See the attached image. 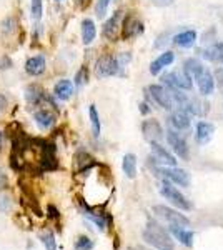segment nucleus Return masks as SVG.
<instances>
[{
  "mask_svg": "<svg viewBox=\"0 0 223 250\" xmlns=\"http://www.w3.org/2000/svg\"><path fill=\"white\" fill-rule=\"evenodd\" d=\"M170 232L175 235L177 240L180 242V244H183L185 247H192L193 245V232L188 229H185V227H180V225H170Z\"/></svg>",
  "mask_w": 223,
  "mask_h": 250,
  "instance_id": "obj_18",
  "label": "nucleus"
},
{
  "mask_svg": "<svg viewBox=\"0 0 223 250\" xmlns=\"http://www.w3.org/2000/svg\"><path fill=\"white\" fill-rule=\"evenodd\" d=\"M153 212L160 219L167 220L170 225H180V227H188V225H190V220H188V217H185L183 214H178V210H173V208H170V207L155 205Z\"/></svg>",
  "mask_w": 223,
  "mask_h": 250,
  "instance_id": "obj_5",
  "label": "nucleus"
},
{
  "mask_svg": "<svg viewBox=\"0 0 223 250\" xmlns=\"http://www.w3.org/2000/svg\"><path fill=\"white\" fill-rule=\"evenodd\" d=\"M10 205H12V202H10V199L7 195H0V210L2 212H9Z\"/></svg>",
  "mask_w": 223,
  "mask_h": 250,
  "instance_id": "obj_33",
  "label": "nucleus"
},
{
  "mask_svg": "<svg viewBox=\"0 0 223 250\" xmlns=\"http://www.w3.org/2000/svg\"><path fill=\"white\" fill-rule=\"evenodd\" d=\"M122 169L128 179H135V177H137V157H135L134 154L123 155Z\"/></svg>",
  "mask_w": 223,
  "mask_h": 250,
  "instance_id": "obj_24",
  "label": "nucleus"
},
{
  "mask_svg": "<svg viewBox=\"0 0 223 250\" xmlns=\"http://www.w3.org/2000/svg\"><path fill=\"white\" fill-rule=\"evenodd\" d=\"M215 134V127L213 124L210 122H198L196 125V142L202 143V145H205V143H208L211 137H213Z\"/></svg>",
  "mask_w": 223,
  "mask_h": 250,
  "instance_id": "obj_20",
  "label": "nucleus"
},
{
  "mask_svg": "<svg viewBox=\"0 0 223 250\" xmlns=\"http://www.w3.org/2000/svg\"><path fill=\"white\" fill-rule=\"evenodd\" d=\"M45 98V94H44V90L40 89L39 85H29L27 87V90H25V100L29 102V104H32V105H37V104H40Z\"/></svg>",
  "mask_w": 223,
  "mask_h": 250,
  "instance_id": "obj_25",
  "label": "nucleus"
},
{
  "mask_svg": "<svg viewBox=\"0 0 223 250\" xmlns=\"http://www.w3.org/2000/svg\"><path fill=\"white\" fill-rule=\"evenodd\" d=\"M75 250H93V240L87 235H80L75 240Z\"/></svg>",
  "mask_w": 223,
  "mask_h": 250,
  "instance_id": "obj_27",
  "label": "nucleus"
},
{
  "mask_svg": "<svg viewBox=\"0 0 223 250\" xmlns=\"http://www.w3.org/2000/svg\"><path fill=\"white\" fill-rule=\"evenodd\" d=\"M87 80H89V69H87V67H82V69L77 72V75H75V85L84 87Z\"/></svg>",
  "mask_w": 223,
  "mask_h": 250,
  "instance_id": "obj_32",
  "label": "nucleus"
},
{
  "mask_svg": "<svg viewBox=\"0 0 223 250\" xmlns=\"http://www.w3.org/2000/svg\"><path fill=\"white\" fill-rule=\"evenodd\" d=\"M150 90V95L162 109L165 110H172L173 109V100H172V94L168 90H165V87L162 85H150L149 87Z\"/></svg>",
  "mask_w": 223,
  "mask_h": 250,
  "instance_id": "obj_9",
  "label": "nucleus"
},
{
  "mask_svg": "<svg viewBox=\"0 0 223 250\" xmlns=\"http://www.w3.org/2000/svg\"><path fill=\"white\" fill-rule=\"evenodd\" d=\"M44 14V2L42 0H32V17L35 20H40Z\"/></svg>",
  "mask_w": 223,
  "mask_h": 250,
  "instance_id": "obj_31",
  "label": "nucleus"
},
{
  "mask_svg": "<svg viewBox=\"0 0 223 250\" xmlns=\"http://www.w3.org/2000/svg\"><path fill=\"white\" fill-rule=\"evenodd\" d=\"M89 115H90V125H92L93 137H100L102 124H100V117H98V112H97L95 105H90V107H89Z\"/></svg>",
  "mask_w": 223,
  "mask_h": 250,
  "instance_id": "obj_26",
  "label": "nucleus"
},
{
  "mask_svg": "<svg viewBox=\"0 0 223 250\" xmlns=\"http://www.w3.org/2000/svg\"><path fill=\"white\" fill-rule=\"evenodd\" d=\"M157 175L164 177L165 180L172 182V184L178 185V187H188L190 185V177H188L187 170L178 169V167H155Z\"/></svg>",
  "mask_w": 223,
  "mask_h": 250,
  "instance_id": "obj_2",
  "label": "nucleus"
},
{
  "mask_svg": "<svg viewBox=\"0 0 223 250\" xmlns=\"http://www.w3.org/2000/svg\"><path fill=\"white\" fill-rule=\"evenodd\" d=\"M173 42H175V45H178V47L190 48L193 47L196 42V32L195 30H183V32L177 33V35L173 37Z\"/></svg>",
  "mask_w": 223,
  "mask_h": 250,
  "instance_id": "obj_21",
  "label": "nucleus"
},
{
  "mask_svg": "<svg viewBox=\"0 0 223 250\" xmlns=\"http://www.w3.org/2000/svg\"><path fill=\"white\" fill-rule=\"evenodd\" d=\"M0 147H2V132H0Z\"/></svg>",
  "mask_w": 223,
  "mask_h": 250,
  "instance_id": "obj_38",
  "label": "nucleus"
},
{
  "mask_svg": "<svg viewBox=\"0 0 223 250\" xmlns=\"http://www.w3.org/2000/svg\"><path fill=\"white\" fill-rule=\"evenodd\" d=\"M97 37V27H95V22L92 18H85L82 22V40H84L85 45H90Z\"/></svg>",
  "mask_w": 223,
  "mask_h": 250,
  "instance_id": "obj_22",
  "label": "nucleus"
},
{
  "mask_svg": "<svg viewBox=\"0 0 223 250\" xmlns=\"http://www.w3.org/2000/svg\"><path fill=\"white\" fill-rule=\"evenodd\" d=\"M162 80L173 90H192V77L185 72H172V74L164 75Z\"/></svg>",
  "mask_w": 223,
  "mask_h": 250,
  "instance_id": "obj_7",
  "label": "nucleus"
},
{
  "mask_svg": "<svg viewBox=\"0 0 223 250\" xmlns=\"http://www.w3.org/2000/svg\"><path fill=\"white\" fill-rule=\"evenodd\" d=\"M3 32L5 33H10L14 30V25H15V22H14V18H7V20H3Z\"/></svg>",
  "mask_w": 223,
  "mask_h": 250,
  "instance_id": "obj_34",
  "label": "nucleus"
},
{
  "mask_svg": "<svg viewBox=\"0 0 223 250\" xmlns=\"http://www.w3.org/2000/svg\"><path fill=\"white\" fill-rule=\"evenodd\" d=\"M127 250H137V249H132V247H128Z\"/></svg>",
  "mask_w": 223,
  "mask_h": 250,
  "instance_id": "obj_40",
  "label": "nucleus"
},
{
  "mask_svg": "<svg viewBox=\"0 0 223 250\" xmlns=\"http://www.w3.org/2000/svg\"><path fill=\"white\" fill-rule=\"evenodd\" d=\"M150 149H152V154H153V160L160 162V164H164V165H168V167L177 165V158L173 157L160 142H150Z\"/></svg>",
  "mask_w": 223,
  "mask_h": 250,
  "instance_id": "obj_11",
  "label": "nucleus"
},
{
  "mask_svg": "<svg viewBox=\"0 0 223 250\" xmlns=\"http://www.w3.org/2000/svg\"><path fill=\"white\" fill-rule=\"evenodd\" d=\"M112 0H98L97 5H95V12H97V17L98 18H104L107 15V10L110 7Z\"/></svg>",
  "mask_w": 223,
  "mask_h": 250,
  "instance_id": "obj_30",
  "label": "nucleus"
},
{
  "mask_svg": "<svg viewBox=\"0 0 223 250\" xmlns=\"http://www.w3.org/2000/svg\"><path fill=\"white\" fill-rule=\"evenodd\" d=\"M160 194L165 197V200H168L172 205H175L180 210H192V203L181 192H178V188L173 187L170 182H164L160 187Z\"/></svg>",
  "mask_w": 223,
  "mask_h": 250,
  "instance_id": "obj_3",
  "label": "nucleus"
},
{
  "mask_svg": "<svg viewBox=\"0 0 223 250\" xmlns=\"http://www.w3.org/2000/svg\"><path fill=\"white\" fill-rule=\"evenodd\" d=\"M193 78H195L196 85H198L200 94H202L203 97H208V95L213 94L215 80H213V75H211V72L208 69L202 67L200 70H196L195 74H193Z\"/></svg>",
  "mask_w": 223,
  "mask_h": 250,
  "instance_id": "obj_6",
  "label": "nucleus"
},
{
  "mask_svg": "<svg viewBox=\"0 0 223 250\" xmlns=\"http://www.w3.org/2000/svg\"><path fill=\"white\" fill-rule=\"evenodd\" d=\"M75 92V87L74 83L70 80H67V78H62V80H59L55 83L54 87V95L59 98V100H70L72 95H74Z\"/></svg>",
  "mask_w": 223,
  "mask_h": 250,
  "instance_id": "obj_16",
  "label": "nucleus"
},
{
  "mask_svg": "<svg viewBox=\"0 0 223 250\" xmlns=\"http://www.w3.org/2000/svg\"><path fill=\"white\" fill-rule=\"evenodd\" d=\"M140 112H142V113H149L150 112L149 105H147L145 102H143V104H140Z\"/></svg>",
  "mask_w": 223,
  "mask_h": 250,
  "instance_id": "obj_36",
  "label": "nucleus"
},
{
  "mask_svg": "<svg viewBox=\"0 0 223 250\" xmlns=\"http://www.w3.org/2000/svg\"><path fill=\"white\" fill-rule=\"evenodd\" d=\"M33 120L39 125L42 130H47V128H52L55 125V115L50 110H45V109H40L33 113Z\"/></svg>",
  "mask_w": 223,
  "mask_h": 250,
  "instance_id": "obj_19",
  "label": "nucleus"
},
{
  "mask_svg": "<svg viewBox=\"0 0 223 250\" xmlns=\"http://www.w3.org/2000/svg\"><path fill=\"white\" fill-rule=\"evenodd\" d=\"M120 60L113 55H102L100 59L97 60L95 72L97 77L105 78V77H112V75H117L120 70Z\"/></svg>",
  "mask_w": 223,
  "mask_h": 250,
  "instance_id": "obj_4",
  "label": "nucleus"
},
{
  "mask_svg": "<svg viewBox=\"0 0 223 250\" xmlns=\"http://www.w3.org/2000/svg\"><path fill=\"white\" fill-rule=\"evenodd\" d=\"M47 212H48V217L50 219H59L60 217V214H59V210H57L55 205H48Z\"/></svg>",
  "mask_w": 223,
  "mask_h": 250,
  "instance_id": "obj_35",
  "label": "nucleus"
},
{
  "mask_svg": "<svg viewBox=\"0 0 223 250\" xmlns=\"http://www.w3.org/2000/svg\"><path fill=\"white\" fill-rule=\"evenodd\" d=\"M40 240H42L45 250H57V242H55V235L52 232H45L40 235Z\"/></svg>",
  "mask_w": 223,
  "mask_h": 250,
  "instance_id": "obj_28",
  "label": "nucleus"
},
{
  "mask_svg": "<svg viewBox=\"0 0 223 250\" xmlns=\"http://www.w3.org/2000/svg\"><path fill=\"white\" fill-rule=\"evenodd\" d=\"M5 185H7V179L3 175V172H0V187H5Z\"/></svg>",
  "mask_w": 223,
  "mask_h": 250,
  "instance_id": "obj_37",
  "label": "nucleus"
},
{
  "mask_svg": "<svg viewBox=\"0 0 223 250\" xmlns=\"http://www.w3.org/2000/svg\"><path fill=\"white\" fill-rule=\"evenodd\" d=\"M85 2V0H78V3H84Z\"/></svg>",
  "mask_w": 223,
  "mask_h": 250,
  "instance_id": "obj_39",
  "label": "nucleus"
},
{
  "mask_svg": "<svg viewBox=\"0 0 223 250\" xmlns=\"http://www.w3.org/2000/svg\"><path fill=\"white\" fill-rule=\"evenodd\" d=\"M167 142L168 145L172 147V150L175 152V155L181 160H187L188 158V145H187V140H185L177 130H168L167 132Z\"/></svg>",
  "mask_w": 223,
  "mask_h": 250,
  "instance_id": "obj_8",
  "label": "nucleus"
},
{
  "mask_svg": "<svg viewBox=\"0 0 223 250\" xmlns=\"http://www.w3.org/2000/svg\"><path fill=\"white\" fill-rule=\"evenodd\" d=\"M202 62L200 60H196V59H188L187 62H185V74L187 75H190V77H193V74L196 70H200L202 69Z\"/></svg>",
  "mask_w": 223,
  "mask_h": 250,
  "instance_id": "obj_29",
  "label": "nucleus"
},
{
  "mask_svg": "<svg viewBox=\"0 0 223 250\" xmlns=\"http://www.w3.org/2000/svg\"><path fill=\"white\" fill-rule=\"evenodd\" d=\"M170 124H172V127L175 128L177 132L180 130H187V128H190V115H188L185 110H175L170 115Z\"/></svg>",
  "mask_w": 223,
  "mask_h": 250,
  "instance_id": "obj_17",
  "label": "nucleus"
},
{
  "mask_svg": "<svg viewBox=\"0 0 223 250\" xmlns=\"http://www.w3.org/2000/svg\"><path fill=\"white\" fill-rule=\"evenodd\" d=\"M173 60H175V54H173V52H164V54H160L152 63H150V74L158 75L165 67L172 65Z\"/></svg>",
  "mask_w": 223,
  "mask_h": 250,
  "instance_id": "obj_15",
  "label": "nucleus"
},
{
  "mask_svg": "<svg viewBox=\"0 0 223 250\" xmlns=\"http://www.w3.org/2000/svg\"><path fill=\"white\" fill-rule=\"evenodd\" d=\"M203 57L207 60H211V62H223V44L222 42L211 44L210 47L203 50Z\"/></svg>",
  "mask_w": 223,
  "mask_h": 250,
  "instance_id": "obj_23",
  "label": "nucleus"
},
{
  "mask_svg": "<svg viewBox=\"0 0 223 250\" xmlns=\"http://www.w3.org/2000/svg\"><path fill=\"white\" fill-rule=\"evenodd\" d=\"M143 32V24L138 20L137 17L134 15H128L123 20V25H122V37L123 40H128V39H134V37L140 35Z\"/></svg>",
  "mask_w": 223,
  "mask_h": 250,
  "instance_id": "obj_10",
  "label": "nucleus"
},
{
  "mask_svg": "<svg viewBox=\"0 0 223 250\" xmlns=\"http://www.w3.org/2000/svg\"><path fill=\"white\" fill-rule=\"evenodd\" d=\"M45 69H47V60H45L44 55H35L30 57V59L25 62V72L32 77H39L42 75Z\"/></svg>",
  "mask_w": 223,
  "mask_h": 250,
  "instance_id": "obj_13",
  "label": "nucleus"
},
{
  "mask_svg": "<svg viewBox=\"0 0 223 250\" xmlns=\"http://www.w3.org/2000/svg\"><path fill=\"white\" fill-rule=\"evenodd\" d=\"M142 134L149 142H160L164 139V128L157 120H145L142 124Z\"/></svg>",
  "mask_w": 223,
  "mask_h": 250,
  "instance_id": "obj_12",
  "label": "nucleus"
},
{
  "mask_svg": "<svg viewBox=\"0 0 223 250\" xmlns=\"http://www.w3.org/2000/svg\"><path fill=\"white\" fill-rule=\"evenodd\" d=\"M143 240L157 250H173L175 249L172 238L168 237V234L165 232V229H162L160 223H157L155 220H149V223H147V229L143 230Z\"/></svg>",
  "mask_w": 223,
  "mask_h": 250,
  "instance_id": "obj_1",
  "label": "nucleus"
},
{
  "mask_svg": "<svg viewBox=\"0 0 223 250\" xmlns=\"http://www.w3.org/2000/svg\"><path fill=\"white\" fill-rule=\"evenodd\" d=\"M120 18H122V12L117 10L115 14L105 22L104 25V37L108 40H115L117 39V33H119V29H120Z\"/></svg>",
  "mask_w": 223,
  "mask_h": 250,
  "instance_id": "obj_14",
  "label": "nucleus"
}]
</instances>
